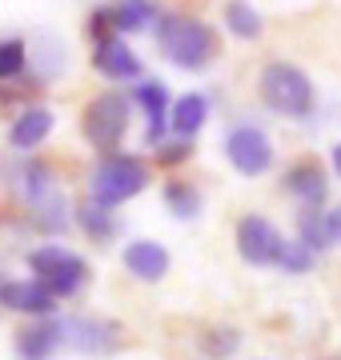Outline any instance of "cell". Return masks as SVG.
<instances>
[{
	"label": "cell",
	"mask_w": 341,
	"mask_h": 360,
	"mask_svg": "<svg viewBox=\"0 0 341 360\" xmlns=\"http://www.w3.org/2000/svg\"><path fill=\"white\" fill-rule=\"evenodd\" d=\"M157 49L165 52V60H173L185 72H201L205 65H213V56L221 52V37L213 32L205 20L181 13L157 16Z\"/></svg>",
	"instance_id": "obj_1"
},
{
	"label": "cell",
	"mask_w": 341,
	"mask_h": 360,
	"mask_svg": "<svg viewBox=\"0 0 341 360\" xmlns=\"http://www.w3.org/2000/svg\"><path fill=\"white\" fill-rule=\"evenodd\" d=\"M149 180L153 176H149V165H144L141 156L105 153L89 176V200H97V205H105V208H117L125 200H132V196H141L149 188Z\"/></svg>",
	"instance_id": "obj_2"
},
{
	"label": "cell",
	"mask_w": 341,
	"mask_h": 360,
	"mask_svg": "<svg viewBox=\"0 0 341 360\" xmlns=\"http://www.w3.org/2000/svg\"><path fill=\"white\" fill-rule=\"evenodd\" d=\"M28 272H32V281H40L56 300H68V296H77L85 284L92 281V269L89 260L73 252L65 245H37L28 252Z\"/></svg>",
	"instance_id": "obj_3"
},
{
	"label": "cell",
	"mask_w": 341,
	"mask_h": 360,
	"mask_svg": "<svg viewBox=\"0 0 341 360\" xmlns=\"http://www.w3.org/2000/svg\"><path fill=\"white\" fill-rule=\"evenodd\" d=\"M261 101L281 116H293V120H302V116L314 112V80L305 77L297 65H289V60H273V65H265L261 72Z\"/></svg>",
	"instance_id": "obj_4"
},
{
	"label": "cell",
	"mask_w": 341,
	"mask_h": 360,
	"mask_svg": "<svg viewBox=\"0 0 341 360\" xmlns=\"http://www.w3.org/2000/svg\"><path fill=\"white\" fill-rule=\"evenodd\" d=\"M80 132L97 153H117V144L129 132V101L120 92H101L85 104L80 116Z\"/></svg>",
	"instance_id": "obj_5"
},
{
	"label": "cell",
	"mask_w": 341,
	"mask_h": 360,
	"mask_svg": "<svg viewBox=\"0 0 341 360\" xmlns=\"http://www.w3.org/2000/svg\"><path fill=\"white\" fill-rule=\"evenodd\" d=\"M281 245H285V236H281V229H277L273 220L257 217V212L237 220V252H241L245 264H253V269H273L277 257H281Z\"/></svg>",
	"instance_id": "obj_6"
},
{
	"label": "cell",
	"mask_w": 341,
	"mask_h": 360,
	"mask_svg": "<svg viewBox=\"0 0 341 360\" xmlns=\"http://www.w3.org/2000/svg\"><path fill=\"white\" fill-rule=\"evenodd\" d=\"M225 156L241 176H261L273 168V141L253 124H241L225 136Z\"/></svg>",
	"instance_id": "obj_7"
},
{
	"label": "cell",
	"mask_w": 341,
	"mask_h": 360,
	"mask_svg": "<svg viewBox=\"0 0 341 360\" xmlns=\"http://www.w3.org/2000/svg\"><path fill=\"white\" fill-rule=\"evenodd\" d=\"M125 333H120L117 321H105V316H65V345L77 348V352H89V356H108L117 352Z\"/></svg>",
	"instance_id": "obj_8"
},
{
	"label": "cell",
	"mask_w": 341,
	"mask_h": 360,
	"mask_svg": "<svg viewBox=\"0 0 341 360\" xmlns=\"http://www.w3.org/2000/svg\"><path fill=\"white\" fill-rule=\"evenodd\" d=\"M56 304L61 300L32 276H0V309L25 316H56Z\"/></svg>",
	"instance_id": "obj_9"
},
{
	"label": "cell",
	"mask_w": 341,
	"mask_h": 360,
	"mask_svg": "<svg viewBox=\"0 0 341 360\" xmlns=\"http://www.w3.org/2000/svg\"><path fill=\"white\" fill-rule=\"evenodd\" d=\"M61 348H65V321H56V316H37V324L16 333L20 360H53Z\"/></svg>",
	"instance_id": "obj_10"
},
{
	"label": "cell",
	"mask_w": 341,
	"mask_h": 360,
	"mask_svg": "<svg viewBox=\"0 0 341 360\" xmlns=\"http://www.w3.org/2000/svg\"><path fill=\"white\" fill-rule=\"evenodd\" d=\"M285 193L297 200L302 208H321L329 196V180H326V168L317 160H297V165L285 168Z\"/></svg>",
	"instance_id": "obj_11"
},
{
	"label": "cell",
	"mask_w": 341,
	"mask_h": 360,
	"mask_svg": "<svg viewBox=\"0 0 341 360\" xmlns=\"http://www.w3.org/2000/svg\"><path fill=\"white\" fill-rule=\"evenodd\" d=\"M92 68L108 80H137L141 77V56L120 37H101L92 49Z\"/></svg>",
	"instance_id": "obj_12"
},
{
	"label": "cell",
	"mask_w": 341,
	"mask_h": 360,
	"mask_svg": "<svg viewBox=\"0 0 341 360\" xmlns=\"http://www.w3.org/2000/svg\"><path fill=\"white\" fill-rule=\"evenodd\" d=\"M120 260H125V269H129V276H137V281L144 284H157L169 276V248L157 245V240H132V245H125V252H120Z\"/></svg>",
	"instance_id": "obj_13"
},
{
	"label": "cell",
	"mask_w": 341,
	"mask_h": 360,
	"mask_svg": "<svg viewBox=\"0 0 341 360\" xmlns=\"http://www.w3.org/2000/svg\"><path fill=\"white\" fill-rule=\"evenodd\" d=\"M137 104L144 108V116H149V132H144V144L149 148H157V144H165V129H169V89L161 84V80H141L137 84Z\"/></svg>",
	"instance_id": "obj_14"
},
{
	"label": "cell",
	"mask_w": 341,
	"mask_h": 360,
	"mask_svg": "<svg viewBox=\"0 0 341 360\" xmlns=\"http://www.w3.org/2000/svg\"><path fill=\"white\" fill-rule=\"evenodd\" d=\"M56 116L53 108H44V104H32V108H20L13 120V129H8V144L20 148V153H32L40 144L49 141V132H53Z\"/></svg>",
	"instance_id": "obj_15"
},
{
	"label": "cell",
	"mask_w": 341,
	"mask_h": 360,
	"mask_svg": "<svg viewBox=\"0 0 341 360\" xmlns=\"http://www.w3.org/2000/svg\"><path fill=\"white\" fill-rule=\"evenodd\" d=\"M209 120V101L201 92H185L181 101L169 104V129L181 136V141H193Z\"/></svg>",
	"instance_id": "obj_16"
},
{
	"label": "cell",
	"mask_w": 341,
	"mask_h": 360,
	"mask_svg": "<svg viewBox=\"0 0 341 360\" xmlns=\"http://www.w3.org/2000/svg\"><path fill=\"white\" fill-rule=\"evenodd\" d=\"M77 224L80 232L89 236L92 245H108V240H117V217H113V208L97 205V200H85L77 208Z\"/></svg>",
	"instance_id": "obj_17"
},
{
	"label": "cell",
	"mask_w": 341,
	"mask_h": 360,
	"mask_svg": "<svg viewBox=\"0 0 341 360\" xmlns=\"http://www.w3.org/2000/svg\"><path fill=\"white\" fill-rule=\"evenodd\" d=\"M108 20L117 32H141L149 20H157V4L153 0H117V4H108Z\"/></svg>",
	"instance_id": "obj_18"
},
{
	"label": "cell",
	"mask_w": 341,
	"mask_h": 360,
	"mask_svg": "<svg viewBox=\"0 0 341 360\" xmlns=\"http://www.w3.org/2000/svg\"><path fill=\"white\" fill-rule=\"evenodd\" d=\"M165 208H169L177 220H197L205 200H201V188H193L189 180H169L165 184Z\"/></svg>",
	"instance_id": "obj_19"
},
{
	"label": "cell",
	"mask_w": 341,
	"mask_h": 360,
	"mask_svg": "<svg viewBox=\"0 0 341 360\" xmlns=\"http://www.w3.org/2000/svg\"><path fill=\"white\" fill-rule=\"evenodd\" d=\"M20 193H25L28 205H37V200H44L49 193H56L53 168L44 165V160H28V165L20 168Z\"/></svg>",
	"instance_id": "obj_20"
},
{
	"label": "cell",
	"mask_w": 341,
	"mask_h": 360,
	"mask_svg": "<svg viewBox=\"0 0 341 360\" xmlns=\"http://www.w3.org/2000/svg\"><path fill=\"white\" fill-rule=\"evenodd\" d=\"M32 208V224H37L40 232H65L68 229V205L61 193H49L44 200H37Z\"/></svg>",
	"instance_id": "obj_21"
},
{
	"label": "cell",
	"mask_w": 341,
	"mask_h": 360,
	"mask_svg": "<svg viewBox=\"0 0 341 360\" xmlns=\"http://www.w3.org/2000/svg\"><path fill=\"white\" fill-rule=\"evenodd\" d=\"M225 28L241 40H257L261 37V13L245 0H233V4H225Z\"/></svg>",
	"instance_id": "obj_22"
},
{
	"label": "cell",
	"mask_w": 341,
	"mask_h": 360,
	"mask_svg": "<svg viewBox=\"0 0 341 360\" xmlns=\"http://www.w3.org/2000/svg\"><path fill=\"white\" fill-rule=\"evenodd\" d=\"M297 240H302L309 252H326L333 240H329V229H326V212H317V208H305L302 217H297Z\"/></svg>",
	"instance_id": "obj_23"
},
{
	"label": "cell",
	"mask_w": 341,
	"mask_h": 360,
	"mask_svg": "<svg viewBox=\"0 0 341 360\" xmlns=\"http://www.w3.org/2000/svg\"><path fill=\"white\" fill-rule=\"evenodd\" d=\"M314 260H317V252H309L302 240H285V245H281V257H277L273 269H281L285 276H305V272L314 269Z\"/></svg>",
	"instance_id": "obj_24"
},
{
	"label": "cell",
	"mask_w": 341,
	"mask_h": 360,
	"mask_svg": "<svg viewBox=\"0 0 341 360\" xmlns=\"http://www.w3.org/2000/svg\"><path fill=\"white\" fill-rule=\"evenodd\" d=\"M237 348H241V333L237 328H209L201 336V352L209 360H229Z\"/></svg>",
	"instance_id": "obj_25"
},
{
	"label": "cell",
	"mask_w": 341,
	"mask_h": 360,
	"mask_svg": "<svg viewBox=\"0 0 341 360\" xmlns=\"http://www.w3.org/2000/svg\"><path fill=\"white\" fill-rule=\"evenodd\" d=\"M28 65V44L25 40H0V80L20 77Z\"/></svg>",
	"instance_id": "obj_26"
},
{
	"label": "cell",
	"mask_w": 341,
	"mask_h": 360,
	"mask_svg": "<svg viewBox=\"0 0 341 360\" xmlns=\"http://www.w3.org/2000/svg\"><path fill=\"white\" fill-rule=\"evenodd\" d=\"M153 153H157V165H181V160L193 156V148H189L185 141H177V144H157Z\"/></svg>",
	"instance_id": "obj_27"
},
{
	"label": "cell",
	"mask_w": 341,
	"mask_h": 360,
	"mask_svg": "<svg viewBox=\"0 0 341 360\" xmlns=\"http://www.w3.org/2000/svg\"><path fill=\"white\" fill-rule=\"evenodd\" d=\"M89 32L97 40L101 37H113V20H108V8H97V13L89 16Z\"/></svg>",
	"instance_id": "obj_28"
},
{
	"label": "cell",
	"mask_w": 341,
	"mask_h": 360,
	"mask_svg": "<svg viewBox=\"0 0 341 360\" xmlns=\"http://www.w3.org/2000/svg\"><path fill=\"white\" fill-rule=\"evenodd\" d=\"M326 229H329V240L341 245V205L333 208V212H326Z\"/></svg>",
	"instance_id": "obj_29"
},
{
	"label": "cell",
	"mask_w": 341,
	"mask_h": 360,
	"mask_svg": "<svg viewBox=\"0 0 341 360\" xmlns=\"http://www.w3.org/2000/svg\"><path fill=\"white\" fill-rule=\"evenodd\" d=\"M333 172H337V176H341V141L333 144Z\"/></svg>",
	"instance_id": "obj_30"
},
{
	"label": "cell",
	"mask_w": 341,
	"mask_h": 360,
	"mask_svg": "<svg viewBox=\"0 0 341 360\" xmlns=\"http://www.w3.org/2000/svg\"><path fill=\"white\" fill-rule=\"evenodd\" d=\"M326 360H341V356H326Z\"/></svg>",
	"instance_id": "obj_31"
}]
</instances>
